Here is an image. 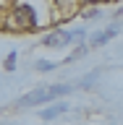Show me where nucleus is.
<instances>
[{
  "mask_svg": "<svg viewBox=\"0 0 123 125\" xmlns=\"http://www.w3.org/2000/svg\"><path fill=\"white\" fill-rule=\"evenodd\" d=\"M63 94H68V86L66 83L47 86V89H34V91L24 94L21 99H18V104H21V107H37V104H45V102L58 99V96H63Z\"/></svg>",
  "mask_w": 123,
  "mask_h": 125,
  "instance_id": "1",
  "label": "nucleus"
},
{
  "mask_svg": "<svg viewBox=\"0 0 123 125\" xmlns=\"http://www.w3.org/2000/svg\"><path fill=\"white\" fill-rule=\"evenodd\" d=\"M11 26H13V29H24V31L34 29V26H37V16H34L31 5H26V3H16L13 13H11Z\"/></svg>",
  "mask_w": 123,
  "mask_h": 125,
  "instance_id": "2",
  "label": "nucleus"
},
{
  "mask_svg": "<svg viewBox=\"0 0 123 125\" xmlns=\"http://www.w3.org/2000/svg\"><path fill=\"white\" fill-rule=\"evenodd\" d=\"M81 37H84V31H66V29H60V31H53V34L45 37V47H66V44H71V42H79Z\"/></svg>",
  "mask_w": 123,
  "mask_h": 125,
  "instance_id": "3",
  "label": "nucleus"
},
{
  "mask_svg": "<svg viewBox=\"0 0 123 125\" xmlns=\"http://www.w3.org/2000/svg\"><path fill=\"white\" fill-rule=\"evenodd\" d=\"M68 109V104L66 102H58V104H53V107H47V109H42V117L45 120H53V117H58V115H63Z\"/></svg>",
  "mask_w": 123,
  "mask_h": 125,
  "instance_id": "4",
  "label": "nucleus"
},
{
  "mask_svg": "<svg viewBox=\"0 0 123 125\" xmlns=\"http://www.w3.org/2000/svg\"><path fill=\"white\" fill-rule=\"evenodd\" d=\"M115 31H118V29L113 26V29H108V31H100V34H94V37H92V47H102L108 39L115 37Z\"/></svg>",
  "mask_w": 123,
  "mask_h": 125,
  "instance_id": "5",
  "label": "nucleus"
},
{
  "mask_svg": "<svg viewBox=\"0 0 123 125\" xmlns=\"http://www.w3.org/2000/svg\"><path fill=\"white\" fill-rule=\"evenodd\" d=\"M5 68H8V70H13V68H16V52H11V55H8V60H5Z\"/></svg>",
  "mask_w": 123,
  "mask_h": 125,
  "instance_id": "6",
  "label": "nucleus"
},
{
  "mask_svg": "<svg viewBox=\"0 0 123 125\" xmlns=\"http://www.w3.org/2000/svg\"><path fill=\"white\" fill-rule=\"evenodd\" d=\"M37 70H53V62H37Z\"/></svg>",
  "mask_w": 123,
  "mask_h": 125,
  "instance_id": "7",
  "label": "nucleus"
}]
</instances>
